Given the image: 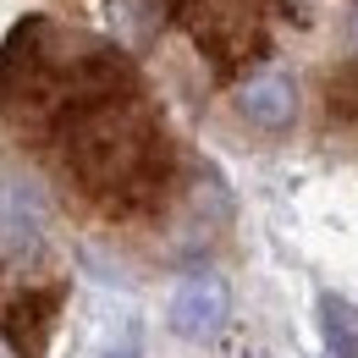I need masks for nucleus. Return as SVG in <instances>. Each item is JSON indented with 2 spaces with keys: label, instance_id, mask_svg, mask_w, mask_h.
Instances as JSON below:
<instances>
[{
  "label": "nucleus",
  "instance_id": "nucleus-1",
  "mask_svg": "<svg viewBox=\"0 0 358 358\" xmlns=\"http://www.w3.org/2000/svg\"><path fill=\"white\" fill-rule=\"evenodd\" d=\"M226 320H231V287L221 275H187L177 292H171V331L187 342H210L221 336Z\"/></svg>",
  "mask_w": 358,
  "mask_h": 358
},
{
  "label": "nucleus",
  "instance_id": "nucleus-2",
  "mask_svg": "<svg viewBox=\"0 0 358 358\" xmlns=\"http://www.w3.org/2000/svg\"><path fill=\"white\" fill-rule=\"evenodd\" d=\"M61 303H66L61 287H28V292L6 309V342H11V353L17 358H45L50 331H55V320H61Z\"/></svg>",
  "mask_w": 358,
  "mask_h": 358
},
{
  "label": "nucleus",
  "instance_id": "nucleus-3",
  "mask_svg": "<svg viewBox=\"0 0 358 358\" xmlns=\"http://www.w3.org/2000/svg\"><path fill=\"white\" fill-rule=\"evenodd\" d=\"M45 243V199L28 182H0V248L6 254H34Z\"/></svg>",
  "mask_w": 358,
  "mask_h": 358
},
{
  "label": "nucleus",
  "instance_id": "nucleus-4",
  "mask_svg": "<svg viewBox=\"0 0 358 358\" xmlns=\"http://www.w3.org/2000/svg\"><path fill=\"white\" fill-rule=\"evenodd\" d=\"M237 110H243L254 127L281 133V127H292V116H298V83H292L287 72H259V78H248V83L237 89Z\"/></svg>",
  "mask_w": 358,
  "mask_h": 358
},
{
  "label": "nucleus",
  "instance_id": "nucleus-5",
  "mask_svg": "<svg viewBox=\"0 0 358 358\" xmlns=\"http://www.w3.org/2000/svg\"><path fill=\"white\" fill-rule=\"evenodd\" d=\"M320 336H325V358H358V303H348L342 292H325Z\"/></svg>",
  "mask_w": 358,
  "mask_h": 358
},
{
  "label": "nucleus",
  "instance_id": "nucleus-6",
  "mask_svg": "<svg viewBox=\"0 0 358 358\" xmlns=\"http://www.w3.org/2000/svg\"><path fill=\"white\" fill-rule=\"evenodd\" d=\"M138 353H143V325H138V320H122V331L110 325L105 342H99L89 358H138Z\"/></svg>",
  "mask_w": 358,
  "mask_h": 358
},
{
  "label": "nucleus",
  "instance_id": "nucleus-7",
  "mask_svg": "<svg viewBox=\"0 0 358 358\" xmlns=\"http://www.w3.org/2000/svg\"><path fill=\"white\" fill-rule=\"evenodd\" d=\"M353 39H358V11H353Z\"/></svg>",
  "mask_w": 358,
  "mask_h": 358
}]
</instances>
